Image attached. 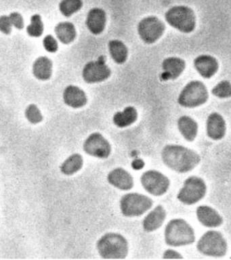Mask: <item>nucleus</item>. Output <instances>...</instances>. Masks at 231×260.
Segmentation results:
<instances>
[{
  "label": "nucleus",
  "mask_w": 231,
  "mask_h": 260,
  "mask_svg": "<svg viewBox=\"0 0 231 260\" xmlns=\"http://www.w3.org/2000/svg\"><path fill=\"white\" fill-rule=\"evenodd\" d=\"M165 30L163 22L154 16L144 18L138 26V31L142 40L149 44L157 42L163 36Z\"/></svg>",
  "instance_id": "nucleus-9"
},
{
  "label": "nucleus",
  "mask_w": 231,
  "mask_h": 260,
  "mask_svg": "<svg viewBox=\"0 0 231 260\" xmlns=\"http://www.w3.org/2000/svg\"><path fill=\"white\" fill-rule=\"evenodd\" d=\"M10 19L13 25L15 26L16 28L19 29H22L24 27V22L23 17L18 12H13L10 14Z\"/></svg>",
  "instance_id": "nucleus-33"
},
{
  "label": "nucleus",
  "mask_w": 231,
  "mask_h": 260,
  "mask_svg": "<svg viewBox=\"0 0 231 260\" xmlns=\"http://www.w3.org/2000/svg\"><path fill=\"white\" fill-rule=\"evenodd\" d=\"M196 249L203 255L220 257L226 255L227 243L222 234L218 231H210L201 237Z\"/></svg>",
  "instance_id": "nucleus-6"
},
{
  "label": "nucleus",
  "mask_w": 231,
  "mask_h": 260,
  "mask_svg": "<svg viewBox=\"0 0 231 260\" xmlns=\"http://www.w3.org/2000/svg\"><path fill=\"white\" fill-rule=\"evenodd\" d=\"M34 76L40 80H48L52 73V62L46 56L38 58L33 66Z\"/></svg>",
  "instance_id": "nucleus-22"
},
{
  "label": "nucleus",
  "mask_w": 231,
  "mask_h": 260,
  "mask_svg": "<svg viewBox=\"0 0 231 260\" xmlns=\"http://www.w3.org/2000/svg\"><path fill=\"white\" fill-rule=\"evenodd\" d=\"M58 40L64 44H70L76 37V30L74 24L69 22H60L55 28Z\"/></svg>",
  "instance_id": "nucleus-24"
},
{
  "label": "nucleus",
  "mask_w": 231,
  "mask_h": 260,
  "mask_svg": "<svg viewBox=\"0 0 231 260\" xmlns=\"http://www.w3.org/2000/svg\"><path fill=\"white\" fill-rule=\"evenodd\" d=\"M165 18L170 26L184 34H190L195 28V14L188 6H174L166 12Z\"/></svg>",
  "instance_id": "nucleus-4"
},
{
  "label": "nucleus",
  "mask_w": 231,
  "mask_h": 260,
  "mask_svg": "<svg viewBox=\"0 0 231 260\" xmlns=\"http://www.w3.org/2000/svg\"><path fill=\"white\" fill-rule=\"evenodd\" d=\"M149 197L139 193L125 194L120 201L121 212L125 217H138L144 214L153 206Z\"/></svg>",
  "instance_id": "nucleus-7"
},
{
  "label": "nucleus",
  "mask_w": 231,
  "mask_h": 260,
  "mask_svg": "<svg viewBox=\"0 0 231 260\" xmlns=\"http://www.w3.org/2000/svg\"><path fill=\"white\" fill-rule=\"evenodd\" d=\"M105 56L99 57L96 61H91L83 70V77L89 83L101 82L106 80L111 75V70L107 66Z\"/></svg>",
  "instance_id": "nucleus-11"
},
{
  "label": "nucleus",
  "mask_w": 231,
  "mask_h": 260,
  "mask_svg": "<svg viewBox=\"0 0 231 260\" xmlns=\"http://www.w3.org/2000/svg\"><path fill=\"white\" fill-rule=\"evenodd\" d=\"M166 217L165 209L161 205H158L146 216L143 220V229L150 233L161 227Z\"/></svg>",
  "instance_id": "nucleus-20"
},
{
  "label": "nucleus",
  "mask_w": 231,
  "mask_h": 260,
  "mask_svg": "<svg viewBox=\"0 0 231 260\" xmlns=\"http://www.w3.org/2000/svg\"><path fill=\"white\" fill-rule=\"evenodd\" d=\"M27 34L31 37H40L43 34L44 24L42 21L41 16L39 14H35L32 16L31 24L27 26Z\"/></svg>",
  "instance_id": "nucleus-28"
},
{
  "label": "nucleus",
  "mask_w": 231,
  "mask_h": 260,
  "mask_svg": "<svg viewBox=\"0 0 231 260\" xmlns=\"http://www.w3.org/2000/svg\"><path fill=\"white\" fill-rule=\"evenodd\" d=\"M163 258H166V259H173V258L174 259H181L182 257L178 252L174 251V250L168 249L164 253Z\"/></svg>",
  "instance_id": "nucleus-34"
},
{
  "label": "nucleus",
  "mask_w": 231,
  "mask_h": 260,
  "mask_svg": "<svg viewBox=\"0 0 231 260\" xmlns=\"http://www.w3.org/2000/svg\"><path fill=\"white\" fill-rule=\"evenodd\" d=\"M131 166L135 170H141L145 166V162L141 158H137V159L134 160L133 164H131Z\"/></svg>",
  "instance_id": "nucleus-35"
},
{
  "label": "nucleus",
  "mask_w": 231,
  "mask_h": 260,
  "mask_svg": "<svg viewBox=\"0 0 231 260\" xmlns=\"http://www.w3.org/2000/svg\"><path fill=\"white\" fill-rule=\"evenodd\" d=\"M109 46L111 56L115 62L118 64L125 62L128 51L123 42L119 40H112L109 42Z\"/></svg>",
  "instance_id": "nucleus-25"
},
{
  "label": "nucleus",
  "mask_w": 231,
  "mask_h": 260,
  "mask_svg": "<svg viewBox=\"0 0 231 260\" xmlns=\"http://www.w3.org/2000/svg\"><path fill=\"white\" fill-rule=\"evenodd\" d=\"M212 93L219 99L231 97V83L228 81H220L212 89Z\"/></svg>",
  "instance_id": "nucleus-29"
},
{
  "label": "nucleus",
  "mask_w": 231,
  "mask_h": 260,
  "mask_svg": "<svg viewBox=\"0 0 231 260\" xmlns=\"http://www.w3.org/2000/svg\"><path fill=\"white\" fill-rule=\"evenodd\" d=\"M185 68L186 62L183 59L178 57L166 58L162 62L163 72L161 74V79L163 81L177 79L183 73Z\"/></svg>",
  "instance_id": "nucleus-14"
},
{
  "label": "nucleus",
  "mask_w": 231,
  "mask_h": 260,
  "mask_svg": "<svg viewBox=\"0 0 231 260\" xmlns=\"http://www.w3.org/2000/svg\"><path fill=\"white\" fill-rule=\"evenodd\" d=\"M165 241L172 247L190 245L195 241L194 230L184 219H172L166 228Z\"/></svg>",
  "instance_id": "nucleus-2"
},
{
  "label": "nucleus",
  "mask_w": 231,
  "mask_h": 260,
  "mask_svg": "<svg viewBox=\"0 0 231 260\" xmlns=\"http://www.w3.org/2000/svg\"><path fill=\"white\" fill-rule=\"evenodd\" d=\"M12 22L9 16H3L0 18V30L5 34H9L12 30Z\"/></svg>",
  "instance_id": "nucleus-32"
},
{
  "label": "nucleus",
  "mask_w": 231,
  "mask_h": 260,
  "mask_svg": "<svg viewBox=\"0 0 231 260\" xmlns=\"http://www.w3.org/2000/svg\"><path fill=\"white\" fill-rule=\"evenodd\" d=\"M141 181L144 188L154 196H161L165 194L170 186V180L168 177L155 170L144 173Z\"/></svg>",
  "instance_id": "nucleus-10"
},
{
  "label": "nucleus",
  "mask_w": 231,
  "mask_h": 260,
  "mask_svg": "<svg viewBox=\"0 0 231 260\" xmlns=\"http://www.w3.org/2000/svg\"><path fill=\"white\" fill-rule=\"evenodd\" d=\"M82 0H62L59 4L60 12L66 17H70L82 8Z\"/></svg>",
  "instance_id": "nucleus-27"
},
{
  "label": "nucleus",
  "mask_w": 231,
  "mask_h": 260,
  "mask_svg": "<svg viewBox=\"0 0 231 260\" xmlns=\"http://www.w3.org/2000/svg\"><path fill=\"white\" fill-rule=\"evenodd\" d=\"M193 64L201 76L206 79L214 76L219 68L218 60L210 55H200L194 59Z\"/></svg>",
  "instance_id": "nucleus-13"
},
{
  "label": "nucleus",
  "mask_w": 231,
  "mask_h": 260,
  "mask_svg": "<svg viewBox=\"0 0 231 260\" xmlns=\"http://www.w3.org/2000/svg\"><path fill=\"white\" fill-rule=\"evenodd\" d=\"M206 127L207 134L212 140H221L226 134V123L222 116L218 113L210 114L207 119Z\"/></svg>",
  "instance_id": "nucleus-15"
},
{
  "label": "nucleus",
  "mask_w": 231,
  "mask_h": 260,
  "mask_svg": "<svg viewBox=\"0 0 231 260\" xmlns=\"http://www.w3.org/2000/svg\"><path fill=\"white\" fill-rule=\"evenodd\" d=\"M25 116L28 121L31 123L36 124L41 122L43 120V117L40 109L36 105H30L25 111Z\"/></svg>",
  "instance_id": "nucleus-30"
},
{
  "label": "nucleus",
  "mask_w": 231,
  "mask_h": 260,
  "mask_svg": "<svg viewBox=\"0 0 231 260\" xmlns=\"http://www.w3.org/2000/svg\"><path fill=\"white\" fill-rule=\"evenodd\" d=\"M137 111L135 107L125 108L123 112L115 113L113 117V123L119 127H125L131 125L137 121Z\"/></svg>",
  "instance_id": "nucleus-23"
},
{
  "label": "nucleus",
  "mask_w": 231,
  "mask_h": 260,
  "mask_svg": "<svg viewBox=\"0 0 231 260\" xmlns=\"http://www.w3.org/2000/svg\"><path fill=\"white\" fill-rule=\"evenodd\" d=\"M178 129L184 138L188 142L194 141L198 132V124L188 116H182L178 121Z\"/></svg>",
  "instance_id": "nucleus-21"
},
{
  "label": "nucleus",
  "mask_w": 231,
  "mask_h": 260,
  "mask_svg": "<svg viewBox=\"0 0 231 260\" xmlns=\"http://www.w3.org/2000/svg\"><path fill=\"white\" fill-rule=\"evenodd\" d=\"M83 164H84V160L82 155L80 154H74L70 156L62 164L60 170L64 174L70 176L80 171L82 168Z\"/></svg>",
  "instance_id": "nucleus-26"
},
{
  "label": "nucleus",
  "mask_w": 231,
  "mask_h": 260,
  "mask_svg": "<svg viewBox=\"0 0 231 260\" xmlns=\"http://www.w3.org/2000/svg\"><path fill=\"white\" fill-rule=\"evenodd\" d=\"M63 99L66 105L75 109L84 107L87 103L86 93L74 85H70L64 89Z\"/></svg>",
  "instance_id": "nucleus-19"
},
{
  "label": "nucleus",
  "mask_w": 231,
  "mask_h": 260,
  "mask_svg": "<svg viewBox=\"0 0 231 260\" xmlns=\"http://www.w3.org/2000/svg\"><path fill=\"white\" fill-rule=\"evenodd\" d=\"M97 249L105 259H124L128 253V243L123 236L108 233L99 240Z\"/></svg>",
  "instance_id": "nucleus-3"
},
{
  "label": "nucleus",
  "mask_w": 231,
  "mask_h": 260,
  "mask_svg": "<svg viewBox=\"0 0 231 260\" xmlns=\"http://www.w3.org/2000/svg\"><path fill=\"white\" fill-rule=\"evenodd\" d=\"M196 216L200 222L206 227H218L223 223L222 217L220 214L214 209L206 205L196 209Z\"/></svg>",
  "instance_id": "nucleus-17"
},
{
  "label": "nucleus",
  "mask_w": 231,
  "mask_h": 260,
  "mask_svg": "<svg viewBox=\"0 0 231 260\" xmlns=\"http://www.w3.org/2000/svg\"><path fill=\"white\" fill-rule=\"evenodd\" d=\"M107 16L104 10L101 8H93L87 16L86 25L93 34H101L105 29Z\"/></svg>",
  "instance_id": "nucleus-18"
},
{
  "label": "nucleus",
  "mask_w": 231,
  "mask_h": 260,
  "mask_svg": "<svg viewBox=\"0 0 231 260\" xmlns=\"http://www.w3.org/2000/svg\"><path fill=\"white\" fill-rule=\"evenodd\" d=\"M44 48L49 52H56L58 50V43L55 39L49 35L43 41Z\"/></svg>",
  "instance_id": "nucleus-31"
},
{
  "label": "nucleus",
  "mask_w": 231,
  "mask_h": 260,
  "mask_svg": "<svg viewBox=\"0 0 231 260\" xmlns=\"http://www.w3.org/2000/svg\"><path fill=\"white\" fill-rule=\"evenodd\" d=\"M84 151L95 157L107 158L110 155L111 146L101 134H91L84 144Z\"/></svg>",
  "instance_id": "nucleus-12"
},
{
  "label": "nucleus",
  "mask_w": 231,
  "mask_h": 260,
  "mask_svg": "<svg viewBox=\"0 0 231 260\" xmlns=\"http://www.w3.org/2000/svg\"><path fill=\"white\" fill-rule=\"evenodd\" d=\"M206 185L202 178L196 176L189 177L184 183L183 188L180 189L177 198L184 204H195L205 197Z\"/></svg>",
  "instance_id": "nucleus-8"
},
{
  "label": "nucleus",
  "mask_w": 231,
  "mask_h": 260,
  "mask_svg": "<svg viewBox=\"0 0 231 260\" xmlns=\"http://www.w3.org/2000/svg\"><path fill=\"white\" fill-rule=\"evenodd\" d=\"M107 180L119 190H129L134 186L133 176L122 168L111 171L107 176Z\"/></svg>",
  "instance_id": "nucleus-16"
},
{
  "label": "nucleus",
  "mask_w": 231,
  "mask_h": 260,
  "mask_svg": "<svg viewBox=\"0 0 231 260\" xmlns=\"http://www.w3.org/2000/svg\"><path fill=\"white\" fill-rule=\"evenodd\" d=\"M209 98L208 89L200 81H191L180 92L178 103L182 107L195 108L204 105Z\"/></svg>",
  "instance_id": "nucleus-5"
},
{
  "label": "nucleus",
  "mask_w": 231,
  "mask_h": 260,
  "mask_svg": "<svg viewBox=\"0 0 231 260\" xmlns=\"http://www.w3.org/2000/svg\"><path fill=\"white\" fill-rule=\"evenodd\" d=\"M161 157L166 166L181 174L193 170L201 161L200 156L194 150L175 144L166 146Z\"/></svg>",
  "instance_id": "nucleus-1"
}]
</instances>
